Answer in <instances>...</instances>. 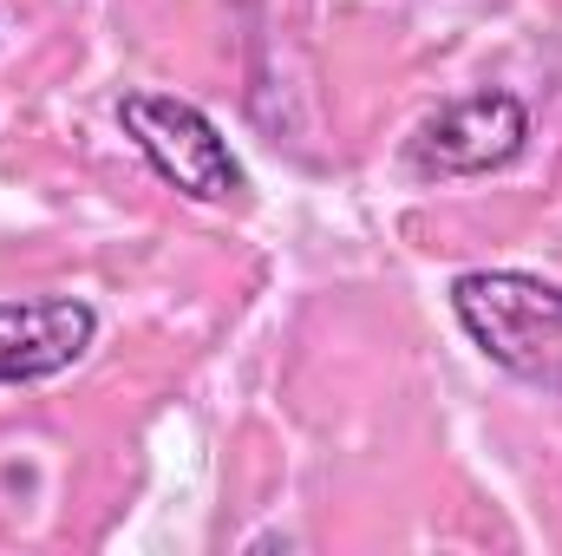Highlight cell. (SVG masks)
<instances>
[{"label": "cell", "mask_w": 562, "mask_h": 556, "mask_svg": "<svg viewBox=\"0 0 562 556\" xmlns=\"http://www.w3.org/2000/svg\"><path fill=\"white\" fill-rule=\"evenodd\" d=\"M451 314L471 347L524 387L562 393V288L530 269H471L451 281Z\"/></svg>", "instance_id": "obj_1"}, {"label": "cell", "mask_w": 562, "mask_h": 556, "mask_svg": "<svg viewBox=\"0 0 562 556\" xmlns=\"http://www.w3.org/2000/svg\"><path fill=\"white\" fill-rule=\"evenodd\" d=\"M119 125L144 151V164L196 203H229L249 190V170L229 151V138L216 132V119L177 92H125Z\"/></svg>", "instance_id": "obj_2"}, {"label": "cell", "mask_w": 562, "mask_h": 556, "mask_svg": "<svg viewBox=\"0 0 562 556\" xmlns=\"http://www.w3.org/2000/svg\"><path fill=\"white\" fill-rule=\"evenodd\" d=\"M524 138H530L524 99L484 86V92H464V99L438 105L413 132L406 157H413L419 177H484V170H504L524 151Z\"/></svg>", "instance_id": "obj_3"}, {"label": "cell", "mask_w": 562, "mask_h": 556, "mask_svg": "<svg viewBox=\"0 0 562 556\" xmlns=\"http://www.w3.org/2000/svg\"><path fill=\"white\" fill-rule=\"evenodd\" d=\"M99 341L92 301L40 294V301H0V387H33L66 367H79Z\"/></svg>", "instance_id": "obj_4"}]
</instances>
